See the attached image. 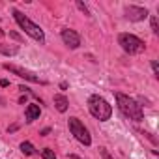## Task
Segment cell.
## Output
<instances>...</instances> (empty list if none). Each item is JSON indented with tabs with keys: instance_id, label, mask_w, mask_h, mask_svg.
<instances>
[{
	"instance_id": "5bb4252c",
	"label": "cell",
	"mask_w": 159,
	"mask_h": 159,
	"mask_svg": "<svg viewBox=\"0 0 159 159\" xmlns=\"http://www.w3.org/2000/svg\"><path fill=\"white\" fill-rule=\"evenodd\" d=\"M77 8L81 10V11H83L84 15H88V17H90V11H88V8H86V6H84L83 2H81V0H77Z\"/></svg>"
},
{
	"instance_id": "7a4b0ae2",
	"label": "cell",
	"mask_w": 159,
	"mask_h": 159,
	"mask_svg": "<svg viewBox=\"0 0 159 159\" xmlns=\"http://www.w3.org/2000/svg\"><path fill=\"white\" fill-rule=\"evenodd\" d=\"M88 111H90V114H92L96 120H99V122H107V120H111V116H112V107L109 105V101H107L105 98H101V96H98V94H94V96L88 98Z\"/></svg>"
},
{
	"instance_id": "4fadbf2b",
	"label": "cell",
	"mask_w": 159,
	"mask_h": 159,
	"mask_svg": "<svg viewBox=\"0 0 159 159\" xmlns=\"http://www.w3.org/2000/svg\"><path fill=\"white\" fill-rule=\"evenodd\" d=\"M41 157L43 159H56V155H54V152L51 148H43L41 150Z\"/></svg>"
},
{
	"instance_id": "cb8c5ba5",
	"label": "cell",
	"mask_w": 159,
	"mask_h": 159,
	"mask_svg": "<svg viewBox=\"0 0 159 159\" xmlns=\"http://www.w3.org/2000/svg\"><path fill=\"white\" fill-rule=\"evenodd\" d=\"M0 19H2V17H0Z\"/></svg>"
},
{
	"instance_id": "8fae6325",
	"label": "cell",
	"mask_w": 159,
	"mask_h": 159,
	"mask_svg": "<svg viewBox=\"0 0 159 159\" xmlns=\"http://www.w3.org/2000/svg\"><path fill=\"white\" fill-rule=\"evenodd\" d=\"M17 52H19L17 45H0V54L4 56H15Z\"/></svg>"
},
{
	"instance_id": "8992f818",
	"label": "cell",
	"mask_w": 159,
	"mask_h": 159,
	"mask_svg": "<svg viewBox=\"0 0 159 159\" xmlns=\"http://www.w3.org/2000/svg\"><path fill=\"white\" fill-rule=\"evenodd\" d=\"M4 69H8V71L15 73L17 77L25 79V81H28V83H36V84H45V81H43V79H39V77H38L36 73H32V71H28V69H25V67L13 66V64H4Z\"/></svg>"
},
{
	"instance_id": "ffe728a7",
	"label": "cell",
	"mask_w": 159,
	"mask_h": 159,
	"mask_svg": "<svg viewBox=\"0 0 159 159\" xmlns=\"http://www.w3.org/2000/svg\"><path fill=\"white\" fill-rule=\"evenodd\" d=\"M0 107H6V99L2 96H0Z\"/></svg>"
},
{
	"instance_id": "9a60e30c",
	"label": "cell",
	"mask_w": 159,
	"mask_h": 159,
	"mask_svg": "<svg viewBox=\"0 0 159 159\" xmlns=\"http://www.w3.org/2000/svg\"><path fill=\"white\" fill-rule=\"evenodd\" d=\"M152 32L159 34V26H157V17H152Z\"/></svg>"
},
{
	"instance_id": "ba28073f",
	"label": "cell",
	"mask_w": 159,
	"mask_h": 159,
	"mask_svg": "<svg viewBox=\"0 0 159 159\" xmlns=\"http://www.w3.org/2000/svg\"><path fill=\"white\" fill-rule=\"evenodd\" d=\"M125 17L129 21H144L148 17V10L140 6H127L125 8Z\"/></svg>"
},
{
	"instance_id": "6da1fadb",
	"label": "cell",
	"mask_w": 159,
	"mask_h": 159,
	"mask_svg": "<svg viewBox=\"0 0 159 159\" xmlns=\"http://www.w3.org/2000/svg\"><path fill=\"white\" fill-rule=\"evenodd\" d=\"M114 98H116V105H118L120 112H122L125 118H129V120H133V122H140V120L144 118V109H142V105H139L133 98H129V96H125V94H122V92H116Z\"/></svg>"
},
{
	"instance_id": "44dd1931",
	"label": "cell",
	"mask_w": 159,
	"mask_h": 159,
	"mask_svg": "<svg viewBox=\"0 0 159 159\" xmlns=\"http://www.w3.org/2000/svg\"><path fill=\"white\" fill-rule=\"evenodd\" d=\"M10 36H13L15 39H21V36H19V34H15V32H10Z\"/></svg>"
},
{
	"instance_id": "e0dca14e",
	"label": "cell",
	"mask_w": 159,
	"mask_h": 159,
	"mask_svg": "<svg viewBox=\"0 0 159 159\" xmlns=\"http://www.w3.org/2000/svg\"><path fill=\"white\" fill-rule=\"evenodd\" d=\"M99 152H101V155H103V159H112V157L109 155V152H107L105 148H99Z\"/></svg>"
},
{
	"instance_id": "9c48e42d",
	"label": "cell",
	"mask_w": 159,
	"mask_h": 159,
	"mask_svg": "<svg viewBox=\"0 0 159 159\" xmlns=\"http://www.w3.org/2000/svg\"><path fill=\"white\" fill-rule=\"evenodd\" d=\"M39 114H41L39 105H28V107L25 109V118H26V122H34V120H38Z\"/></svg>"
},
{
	"instance_id": "603a6c76",
	"label": "cell",
	"mask_w": 159,
	"mask_h": 159,
	"mask_svg": "<svg viewBox=\"0 0 159 159\" xmlns=\"http://www.w3.org/2000/svg\"><path fill=\"white\" fill-rule=\"evenodd\" d=\"M2 36H4V30H2V28H0V38H2Z\"/></svg>"
},
{
	"instance_id": "7c38bea8",
	"label": "cell",
	"mask_w": 159,
	"mask_h": 159,
	"mask_svg": "<svg viewBox=\"0 0 159 159\" xmlns=\"http://www.w3.org/2000/svg\"><path fill=\"white\" fill-rule=\"evenodd\" d=\"M21 152H23L25 155H36V153H38V150L34 148V144H32V142H28V140L21 142Z\"/></svg>"
},
{
	"instance_id": "d6986e66",
	"label": "cell",
	"mask_w": 159,
	"mask_h": 159,
	"mask_svg": "<svg viewBox=\"0 0 159 159\" xmlns=\"http://www.w3.org/2000/svg\"><path fill=\"white\" fill-rule=\"evenodd\" d=\"M49 133H51V127H45V129H43L39 135H43V137H45V135H49Z\"/></svg>"
},
{
	"instance_id": "30bf717a",
	"label": "cell",
	"mask_w": 159,
	"mask_h": 159,
	"mask_svg": "<svg viewBox=\"0 0 159 159\" xmlns=\"http://www.w3.org/2000/svg\"><path fill=\"white\" fill-rule=\"evenodd\" d=\"M67 107H69L67 98H66L64 94H56V96H54V109H56L58 112H66Z\"/></svg>"
},
{
	"instance_id": "52a82bcc",
	"label": "cell",
	"mask_w": 159,
	"mask_h": 159,
	"mask_svg": "<svg viewBox=\"0 0 159 159\" xmlns=\"http://www.w3.org/2000/svg\"><path fill=\"white\" fill-rule=\"evenodd\" d=\"M60 38H62V41H64L69 49H77L79 45H81V36H79L75 30H71V28H64V30L60 32Z\"/></svg>"
},
{
	"instance_id": "7402d4cb",
	"label": "cell",
	"mask_w": 159,
	"mask_h": 159,
	"mask_svg": "<svg viewBox=\"0 0 159 159\" xmlns=\"http://www.w3.org/2000/svg\"><path fill=\"white\" fill-rule=\"evenodd\" d=\"M69 159H81V157H79V155H75V153H71V155H69Z\"/></svg>"
},
{
	"instance_id": "3957f363",
	"label": "cell",
	"mask_w": 159,
	"mask_h": 159,
	"mask_svg": "<svg viewBox=\"0 0 159 159\" xmlns=\"http://www.w3.org/2000/svg\"><path fill=\"white\" fill-rule=\"evenodd\" d=\"M13 19H15V23L25 30V34L26 36H30L32 39H36L38 43H45V34H43V30L36 25V23H32L25 13H21L19 10H13Z\"/></svg>"
},
{
	"instance_id": "277c9868",
	"label": "cell",
	"mask_w": 159,
	"mask_h": 159,
	"mask_svg": "<svg viewBox=\"0 0 159 159\" xmlns=\"http://www.w3.org/2000/svg\"><path fill=\"white\" fill-rule=\"evenodd\" d=\"M118 45L129 54H140L146 49V45L140 38H137L135 34H127V32H122L118 36Z\"/></svg>"
},
{
	"instance_id": "ac0fdd59",
	"label": "cell",
	"mask_w": 159,
	"mask_h": 159,
	"mask_svg": "<svg viewBox=\"0 0 159 159\" xmlns=\"http://www.w3.org/2000/svg\"><path fill=\"white\" fill-rule=\"evenodd\" d=\"M0 86H2V88L10 86V81H8V79H2V81H0Z\"/></svg>"
},
{
	"instance_id": "5b68a950",
	"label": "cell",
	"mask_w": 159,
	"mask_h": 159,
	"mask_svg": "<svg viewBox=\"0 0 159 159\" xmlns=\"http://www.w3.org/2000/svg\"><path fill=\"white\" fill-rule=\"evenodd\" d=\"M67 125H69V131H71V135L79 140V142H83L84 146H90L92 144V137H90V133H88V129L84 127V124L79 120V118H75V116H71L69 120H67Z\"/></svg>"
},
{
	"instance_id": "2e32d148",
	"label": "cell",
	"mask_w": 159,
	"mask_h": 159,
	"mask_svg": "<svg viewBox=\"0 0 159 159\" xmlns=\"http://www.w3.org/2000/svg\"><path fill=\"white\" fill-rule=\"evenodd\" d=\"M152 69H153L155 77H159V66H157V60H152Z\"/></svg>"
}]
</instances>
